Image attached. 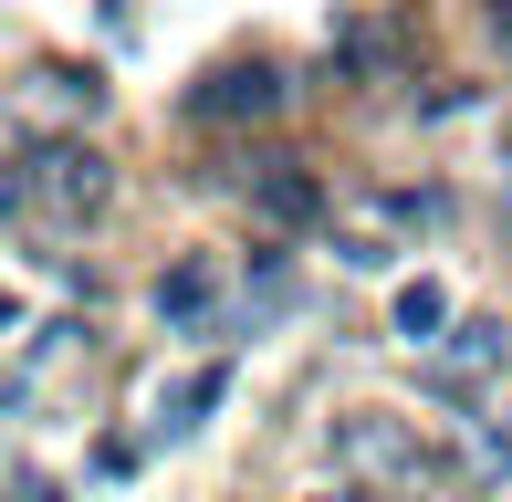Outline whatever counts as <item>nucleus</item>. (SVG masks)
I'll return each mask as SVG.
<instances>
[{
	"label": "nucleus",
	"mask_w": 512,
	"mask_h": 502,
	"mask_svg": "<svg viewBox=\"0 0 512 502\" xmlns=\"http://www.w3.org/2000/svg\"><path fill=\"white\" fill-rule=\"evenodd\" d=\"M439 210H450V189H387V220H398V231H429Z\"/></svg>",
	"instance_id": "9b49d317"
},
{
	"label": "nucleus",
	"mask_w": 512,
	"mask_h": 502,
	"mask_svg": "<svg viewBox=\"0 0 512 502\" xmlns=\"http://www.w3.org/2000/svg\"><path fill=\"white\" fill-rule=\"evenodd\" d=\"M115 199V168L84 136H32V147L11 157V220L21 231H84Z\"/></svg>",
	"instance_id": "f257e3e1"
},
{
	"label": "nucleus",
	"mask_w": 512,
	"mask_h": 502,
	"mask_svg": "<svg viewBox=\"0 0 512 502\" xmlns=\"http://www.w3.org/2000/svg\"><path fill=\"white\" fill-rule=\"evenodd\" d=\"M314 502H356V492H314Z\"/></svg>",
	"instance_id": "2eb2a0df"
},
{
	"label": "nucleus",
	"mask_w": 512,
	"mask_h": 502,
	"mask_svg": "<svg viewBox=\"0 0 512 502\" xmlns=\"http://www.w3.org/2000/svg\"><path fill=\"white\" fill-rule=\"evenodd\" d=\"M241 199H251V220H272V231H314L324 220V178L304 157H283V147L241 157Z\"/></svg>",
	"instance_id": "39448f33"
},
{
	"label": "nucleus",
	"mask_w": 512,
	"mask_h": 502,
	"mask_svg": "<svg viewBox=\"0 0 512 502\" xmlns=\"http://www.w3.org/2000/svg\"><path fill=\"white\" fill-rule=\"evenodd\" d=\"M335 461H345V482H398V492H418V482H450L460 450H439L418 419H398V408H345V419H335Z\"/></svg>",
	"instance_id": "f03ea898"
},
{
	"label": "nucleus",
	"mask_w": 512,
	"mask_h": 502,
	"mask_svg": "<svg viewBox=\"0 0 512 502\" xmlns=\"http://www.w3.org/2000/svg\"><path fill=\"white\" fill-rule=\"evenodd\" d=\"M283 63L272 53H230V63H209V74L178 95V116L189 126H262V116H283Z\"/></svg>",
	"instance_id": "7ed1b4c3"
},
{
	"label": "nucleus",
	"mask_w": 512,
	"mask_h": 502,
	"mask_svg": "<svg viewBox=\"0 0 512 502\" xmlns=\"http://www.w3.org/2000/svg\"><path fill=\"white\" fill-rule=\"evenodd\" d=\"M157 325H178V335H199L209 325V304H220V262H178V272H157Z\"/></svg>",
	"instance_id": "0eeeda50"
},
{
	"label": "nucleus",
	"mask_w": 512,
	"mask_h": 502,
	"mask_svg": "<svg viewBox=\"0 0 512 502\" xmlns=\"http://www.w3.org/2000/svg\"><path fill=\"white\" fill-rule=\"evenodd\" d=\"M502 231H512V189H502Z\"/></svg>",
	"instance_id": "4468645a"
},
{
	"label": "nucleus",
	"mask_w": 512,
	"mask_h": 502,
	"mask_svg": "<svg viewBox=\"0 0 512 502\" xmlns=\"http://www.w3.org/2000/svg\"><path fill=\"white\" fill-rule=\"evenodd\" d=\"M11 502H63V492L42 482V471H11Z\"/></svg>",
	"instance_id": "f8f14e48"
},
{
	"label": "nucleus",
	"mask_w": 512,
	"mask_h": 502,
	"mask_svg": "<svg viewBox=\"0 0 512 502\" xmlns=\"http://www.w3.org/2000/svg\"><path fill=\"white\" fill-rule=\"evenodd\" d=\"M502 377H512V325H502V314L450 325V335L429 346V367H418V387H429V398H460V408H471L481 387H502Z\"/></svg>",
	"instance_id": "20e7f679"
},
{
	"label": "nucleus",
	"mask_w": 512,
	"mask_h": 502,
	"mask_svg": "<svg viewBox=\"0 0 512 502\" xmlns=\"http://www.w3.org/2000/svg\"><path fill=\"white\" fill-rule=\"evenodd\" d=\"M492 42H502V53H512V0H492Z\"/></svg>",
	"instance_id": "ddd939ff"
},
{
	"label": "nucleus",
	"mask_w": 512,
	"mask_h": 502,
	"mask_svg": "<svg viewBox=\"0 0 512 502\" xmlns=\"http://www.w3.org/2000/svg\"><path fill=\"white\" fill-rule=\"evenodd\" d=\"M460 482L502 492L512 482V408H481V419H460Z\"/></svg>",
	"instance_id": "6e6552de"
},
{
	"label": "nucleus",
	"mask_w": 512,
	"mask_h": 502,
	"mask_svg": "<svg viewBox=\"0 0 512 502\" xmlns=\"http://www.w3.org/2000/svg\"><path fill=\"white\" fill-rule=\"evenodd\" d=\"M387 325H398V335H408V346H418V356H429V346H439V335H450V293H439V283H398V314H387Z\"/></svg>",
	"instance_id": "9d476101"
},
{
	"label": "nucleus",
	"mask_w": 512,
	"mask_h": 502,
	"mask_svg": "<svg viewBox=\"0 0 512 502\" xmlns=\"http://www.w3.org/2000/svg\"><path fill=\"white\" fill-rule=\"evenodd\" d=\"M230 398V356H209V367H189L168 387V398H157V419H147V440H189V429L209 419V408Z\"/></svg>",
	"instance_id": "423d86ee"
},
{
	"label": "nucleus",
	"mask_w": 512,
	"mask_h": 502,
	"mask_svg": "<svg viewBox=\"0 0 512 502\" xmlns=\"http://www.w3.org/2000/svg\"><path fill=\"white\" fill-rule=\"evenodd\" d=\"M95 105H105L95 63H84V74H74V63H42V74L21 84V116H95Z\"/></svg>",
	"instance_id": "1a4fd4ad"
}]
</instances>
